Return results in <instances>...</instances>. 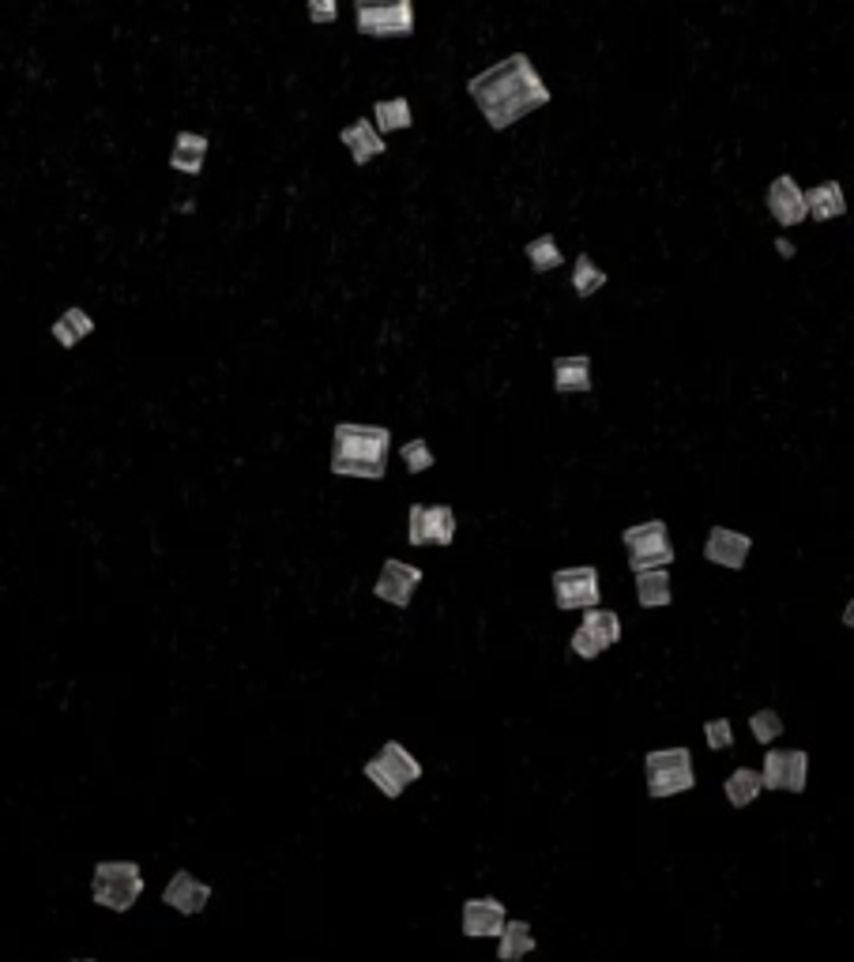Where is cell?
<instances>
[{"instance_id":"obj_10","label":"cell","mask_w":854,"mask_h":962,"mask_svg":"<svg viewBox=\"0 0 854 962\" xmlns=\"http://www.w3.org/2000/svg\"><path fill=\"white\" fill-rule=\"evenodd\" d=\"M554 602L557 609H595L598 598H603V586H598V572L591 565L580 568H561L554 572Z\"/></svg>"},{"instance_id":"obj_5","label":"cell","mask_w":854,"mask_h":962,"mask_svg":"<svg viewBox=\"0 0 854 962\" xmlns=\"http://www.w3.org/2000/svg\"><path fill=\"white\" fill-rule=\"evenodd\" d=\"M354 27L366 38H411L414 0H354Z\"/></svg>"},{"instance_id":"obj_3","label":"cell","mask_w":854,"mask_h":962,"mask_svg":"<svg viewBox=\"0 0 854 962\" xmlns=\"http://www.w3.org/2000/svg\"><path fill=\"white\" fill-rule=\"evenodd\" d=\"M143 895V872L137 862H98L91 876V899L114 914H129Z\"/></svg>"},{"instance_id":"obj_29","label":"cell","mask_w":854,"mask_h":962,"mask_svg":"<svg viewBox=\"0 0 854 962\" xmlns=\"http://www.w3.org/2000/svg\"><path fill=\"white\" fill-rule=\"evenodd\" d=\"M400 459H403V466H407L411 474H426L429 466L437 463V459H434V448H429V440H426V437L407 440V444L400 448Z\"/></svg>"},{"instance_id":"obj_22","label":"cell","mask_w":854,"mask_h":962,"mask_svg":"<svg viewBox=\"0 0 854 962\" xmlns=\"http://www.w3.org/2000/svg\"><path fill=\"white\" fill-rule=\"evenodd\" d=\"M671 572L666 568H648V572H637V602L644 609H663L671 606Z\"/></svg>"},{"instance_id":"obj_33","label":"cell","mask_w":854,"mask_h":962,"mask_svg":"<svg viewBox=\"0 0 854 962\" xmlns=\"http://www.w3.org/2000/svg\"><path fill=\"white\" fill-rule=\"evenodd\" d=\"M843 625L854 628V598L847 602V606H843Z\"/></svg>"},{"instance_id":"obj_2","label":"cell","mask_w":854,"mask_h":962,"mask_svg":"<svg viewBox=\"0 0 854 962\" xmlns=\"http://www.w3.org/2000/svg\"><path fill=\"white\" fill-rule=\"evenodd\" d=\"M388 451H392V432L384 425L340 421L332 429V474L380 482L388 471Z\"/></svg>"},{"instance_id":"obj_25","label":"cell","mask_w":854,"mask_h":962,"mask_svg":"<svg viewBox=\"0 0 854 962\" xmlns=\"http://www.w3.org/2000/svg\"><path fill=\"white\" fill-rule=\"evenodd\" d=\"M726 801H731L734 808H746L760 797V789H764V782H760V771H749V768H738L726 779Z\"/></svg>"},{"instance_id":"obj_27","label":"cell","mask_w":854,"mask_h":962,"mask_svg":"<svg viewBox=\"0 0 854 962\" xmlns=\"http://www.w3.org/2000/svg\"><path fill=\"white\" fill-rule=\"evenodd\" d=\"M523 252H527V263L538 271V275H546V271H554L565 263V252H561V245H557L554 234H543V237H535V241H527V249Z\"/></svg>"},{"instance_id":"obj_26","label":"cell","mask_w":854,"mask_h":962,"mask_svg":"<svg viewBox=\"0 0 854 962\" xmlns=\"http://www.w3.org/2000/svg\"><path fill=\"white\" fill-rule=\"evenodd\" d=\"M603 286H606V271L598 268L588 252H580V257L572 260V289H577V297L588 301V297H595Z\"/></svg>"},{"instance_id":"obj_16","label":"cell","mask_w":854,"mask_h":962,"mask_svg":"<svg viewBox=\"0 0 854 962\" xmlns=\"http://www.w3.org/2000/svg\"><path fill=\"white\" fill-rule=\"evenodd\" d=\"M749 549H752V538L742 531H731V526H712L708 531V542H704V557L712 560V565L719 568H746L749 560Z\"/></svg>"},{"instance_id":"obj_4","label":"cell","mask_w":854,"mask_h":962,"mask_svg":"<svg viewBox=\"0 0 854 962\" xmlns=\"http://www.w3.org/2000/svg\"><path fill=\"white\" fill-rule=\"evenodd\" d=\"M644 779H648V794L655 797V801L689 794V789L697 786L692 752L689 748H655V752L644 756Z\"/></svg>"},{"instance_id":"obj_23","label":"cell","mask_w":854,"mask_h":962,"mask_svg":"<svg viewBox=\"0 0 854 962\" xmlns=\"http://www.w3.org/2000/svg\"><path fill=\"white\" fill-rule=\"evenodd\" d=\"M497 940H501V948H497V959L501 962H520L535 951V933H531V925L520 922V917L505 922V933L497 936Z\"/></svg>"},{"instance_id":"obj_24","label":"cell","mask_w":854,"mask_h":962,"mask_svg":"<svg viewBox=\"0 0 854 962\" xmlns=\"http://www.w3.org/2000/svg\"><path fill=\"white\" fill-rule=\"evenodd\" d=\"M373 124L380 132H407L414 124V109L407 98H380L373 106Z\"/></svg>"},{"instance_id":"obj_12","label":"cell","mask_w":854,"mask_h":962,"mask_svg":"<svg viewBox=\"0 0 854 962\" xmlns=\"http://www.w3.org/2000/svg\"><path fill=\"white\" fill-rule=\"evenodd\" d=\"M418 586H422V568L407 565V560H384V568H380V575H377L373 594H377L380 602H388V606L407 609Z\"/></svg>"},{"instance_id":"obj_18","label":"cell","mask_w":854,"mask_h":962,"mask_svg":"<svg viewBox=\"0 0 854 962\" xmlns=\"http://www.w3.org/2000/svg\"><path fill=\"white\" fill-rule=\"evenodd\" d=\"M806 211L817 223H832V218L847 215V192L840 181H820L814 189H806Z\"/></svg>"},{"instance_id":"obj_34","label":"cell","mask_w":854,"mask_h":962,"mask_svg":"<svg viewBox=\"0 0 854 962\" xmlns=\"http://www.w3.org/2000/svg\"><path fill=\"white\" fill-rule=\"evenodd\" d=\"M72 962H95V959H72Z\"/></svg>"},{"instance_id":"obj_9","label":"cell","mask_w":854,"mask_h":962,"mask_svg":"<svg viewBox=\"0 0 854 962\" xmlns=\"http://www.w3.org/2000/svg\"><path fill=\"white\" fill-rule=\"evenodd\" d=\"M407 542L411 546H452L455 512L448 504H411Z\"/></svg>"},{"instance_id":"obj_30","label":"cell","mask_w":854,"mask_h":962,"mask_svg":"<svg viewBox=\"0 0 854 962\" xmlns=\"http://www.w3.org/2000/svg\"><path fill=\"white\" fill-rule=\"evenodd\" d=\"M704 737H708V748H715V752L731 748V745H734V726H731V718H712V722H704Z\"/></svg>"},{"instance_id":"obj_32","label":"cell","mask_w":854,"mask_h":962,"mask_svg":"<svg viewBox=\"0 0 854 962\" xmlns=\"http://www.w3.org/2000/svg\"><path fill=\"white\" fill-rule=\"evenodd\" d=\"M775 249H780V257H783V260H791V257H794V245L786 241V237H775Z\"/></svg>"},{"instance_id":"obj_21","label":"cell","mask_w":854,"mask_h":962,"mask_svg":"<svg viewBox=\"0 0 854 962\" xmlns=\"http://www.w3.org/2000/svg\"><path fill=\"white\" fill-rule=\"evenodd\" d=\"M95 331V320L87 317V309H80V305H72V309H64L61 317L54 320V328H49V335L57 339V346L61 351H72V346H80L83 339Z\"/></svg>"},{"instance_id":"obj_28","label":"cell","mask_w":854,"mask_h":962,"mask_svg":"<svg viewBox=\"0 0 854 962\" xmlns=\"http://www.w3.org/2000/svg\"><path fill=\"white\" fill-rule=\"evenodd\" d=\"M749 734L760 740V745H772V740L783 737V718L772 711V706H760V711L749 714Z\"/></svg>"},{"instance_id":"obj_1","label":"cell","mask_w":854,"mask_h":962,"mask_svg":"<svg viewBox=\"0 0 854 962\" xmlns=\"http://www.w3.org/2000/svg\"><path fill=\"white\" fill-rule=\"evenodd\" d=\"M467 95L494 132L512 129L535 109L549 106V87L527 54H509L505 61L489 64L486 72L471 75Z\"/></svg>"},{"instance_id":"obj_31","label":"cell","mask_w":854,"mask_h":962,"mask_svg":"<svg viewBox=\"0 0 854 962\" xmlns=\"http://www.w3.org/2000/svg\"><path fill=\"white\" fill-rule=\"evenodd\" d=\"M309 20L317 27H332L340 20V0H309Z\"/></svg>"},{"instance_id":"obj_15","label":"cell","mask_w":854,"mask_h":962,"mask_svg":"<svg viewBox=\"0 0 854 962\" xmlns=\"http://www.w3.org/2000/svg\"><path fill=\"white\" fill-rule=\"evenodd\" d=\"M163 902L170 910H177V914L197 917V914H204L207 902H211V883H204L200 876H192L181 868V872H174L170 883L163 888Z\"/></svg>"},{"instance_id":"obj_13","label":"cell","mask_w":854,"mask_h":962,"mask_svg":"<svg viewBox=\"0 0 854 962\" xmlns=\"http://www.w3.org/2000/svg\"><path fill=\"white\" fill-rule=\"evenodd\" d=\"M505 922H509V910H505L501 899H467L463 902V936L471 940H497L505 933Z\"/></svg>"},{"instance_id":"obj_14","label":"cell","mask_w":854,"mask_h":962,"mask_svg":"<svg viewBox=\"0 0 854 962\" xmlns=\"http://www.w3.org/2000/svg\"><path fill=\"white\" fill-rule=\"evenodd\" d=\"M768 211L780 226H802L809 218L806 211V189H798L791 174H780L768 185Z\"/></svg>"},{"instance_id":"obj_20","label":"cell","mask_w":854,"mask_h":962,"mask_svg":"<svg viewBox=\"0 0 854 962\" xmlns=\"http://www.w3.org/2000/svg\"><path fill=\"white\" fill-rule=\"evenodd\" d=\"M207 162V135L204 132H177L174 135V151H170V166L177 174L197 177Z\"/></svg>"},{"instance_id":"obj_19","label":"cell","mask_w":854,"mask_h":962,"mask_svg":"<svg viewBox=\"0 0 854 962\" xmlns=\"http://www.w3.org/2000/svg\"><path fill=\"white\" fill-rule=\"evenodd\" d=\"M554 391L557 395H583L591 391V357L569 354L554 361Z\"/></svg>"},{"instance_id":"obj_17","label":"cell","mask_w":854,"mask_h":962,"mask_svg":"<svg viewBox=\"0 0 854 962\" xmlns=\"http://www.w3.org/2000/svg\"><path fill=\"white\" fill-rule=\"evenodd\" d=\"M340 143L346 151H351V162L354 166H369L373 158H380L388 151L384 143V132L377 129L369 117H358V121H351L346 129L340 132Z\"/></svg>"},{"instance_id":"obj_7","label":"cell","mask_w":854,"mask_h":962,"mask_svg":"<svg viewBox=\"0 0 854 962\" xmlns=\"http://www.w3.org/2000/svg\"><path fill=\"white\" fill-rule=\"evenodd\" d=\"M625 549H629L632 572H648V568H671L678 549L671 542V526L663 519H648L625 531Z\"/></svg>"},{"instance_id":"obj_11","label":"cell","mask_w":854,"mask_h":962,"mask_svg":"<svg viewBox=\"0 0 854 962\" xmlns=\"http://www.w3.org/2000/svg\"><path fill=\"white\" fill-rule=\"evenodd\" d=\"M760 782L768 789H786V794H802L809 782V756L802 748H772L760 763Z\"/></svg>"},{"instance_id":"obj_8","label":"cell","mask_w":854,"mask_h":962,"mask_svg":"<svg viewBox=\"0 0 854 962\" xmlns=\"http://www.w3.org/2000/svg\"><path fill=\"white\" fill-rule=\"evenodd\" d=\"M617 640H621V620H617V613L610 609H583V620L580 628L572 632V654L577 658H598L603 651H610V646H617Z\"/></svg>"},{"instance_id":"obj_6","label":"cell","mask_w":854,"mask_h":962,"mask_svg":"<svg viewBox=\"0 0 854 962\" xmlns=\"http://www.w3.org/2000/svg\"><path fill=\"white\" fill-rule=\"evenodd\" d=\"M361 771H366V779L373 782V786L388 797V801L403 797V789H407L411 782L422 779V763L414 760V756L400 745V740H388V745L380 748V752Z\"/></svg>"}]
</instances>
